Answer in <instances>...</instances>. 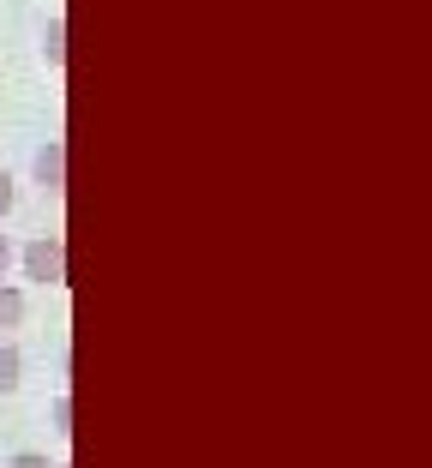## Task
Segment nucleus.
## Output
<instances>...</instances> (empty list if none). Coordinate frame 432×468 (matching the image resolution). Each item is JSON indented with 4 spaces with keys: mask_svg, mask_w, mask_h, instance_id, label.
<instances>
[{
    "mask_svg": "<svg viewBox=\"0 0 432 468\" xmlns=\"http://www.w3.org/2000/svg\"><path fill=\"white\" fill-rule=\"evenodd\" d=\"M25 276L42 282V289H60L67 282V247H60V234H37L25 247Z\"/></svg>",
    "mask_w": 432,
    "mask_h": 468,
    "instance_id": "nucleus-1",
    "label": "nucleus"
},
{
    "mask_svg": "<svg viewBox=\"0 0 432 468\" xmlns=\"http://www.w3.org/2000/svg\"><path fill=\"white\" fill-rule=\"evenodd\" d=\"M37 180L48 186V193L67 186V144H60V138H48V144L37 151Z\"/></svg>",
    "mask_w": 432,
    "mask_h": 468,
    "instance_id": "nucleus-2",
    "label": "nucleus"
},
{
    "mask_svg": "<svg viewBox=\"0 0 432 468\" xmlns=\"http://www.w3.org/2000/svg\"><path fill=\"white\" fill-rule=\"evenodd\" d=\"M42 60H48V67H60V60H67V18H48V25H42Z\"/></svg>",
    "mask_w": 432,
    "mask_h": 468,
    "instance_id": "nucleus-3",
    "label": "nucleus"
},
{
    "mask_svg": "<svg viewBox=\"0 0 432 468\" xmlns=\"http://www.w3.org/2000/svg\"><path fill=\"white\" fill-rule=\"evenodd\" d=\"M18 372H25V355H18L13 343H0V397H13V390L25 385V378H18Z\"/></svg>",
    "mask_w": 432,
    "mask_h": 468,
    "instance_id": "nucleus-4",
    "label": "nucleus"
},
{
    "mask_svg": "<svg viewBox=\"0 0 432 468\" xmlns=\"http://www.w3.org/2000/svg\"><path fill=\"white\" fill-rule=\"evenodd\" d=\"M18 318H25V289L0 282V331H18Z\"/></svg>",
    "mask_w": 432,
    "mask_h": 468,
    "instance_id": "nucleus-5",
    "label": "nucleus"
},
{
    "mask_svg": "<svg viewBox=\"0 0 432 468\" xmlns=\"http://www.w3.org/2000/svg\"><path fill=\"white\" fill-rule=\"evenodd\" d=\"M48 420H55V432H60V439L72 432V397H67V390L55 397V409H48Z\"/></svg>",
    "mask_w": 432,
    "mask_h": 468,
    "instance_id": "nucleus-6",
    "label": "nucleus"
},
{
    "mask_svg": "<svg viewBox=\"0 0 432 468\" xmlns=\"http://www.w3.org/2000/svg\"><path fill=\"white\" fill-rule=\"evenodd\" d=\"M6 468H60V463H48V456H37V451H18Z\"/></svg>",
    "mask_w": 432,
    "mask_h": 468,
    "instance_id": "nucleus-7",
    "label": "nucleus"
},
{
    "mask_svg": "<svg viewBox=\"0 0 432 468\" xmlns=\"http://www.w3.org/2000/svg\"><path fill=\"white\" fill-rule=\"evenodd\" d=\"M6 210H13V175L0 168V217H6Z\"/></svg>",
    "mask_w": 432,
    "mask_h": 468,
    "instance_id": "nucleus-8",
    "label": "nucleus"
},
{
    "mask_svg": "<svg viewBox=\"0 0 432 468\" xmlns=\"http://www.w3.org/2000/svg\"><path fill=\"white\" fill-rule=\"evenodd\" d=\"M6 264H13V240L0 234V282H6Z\"/></svg>",
    "mask_w": 432,
    "mask_h": 468,
    "instance_id": "nucleus-9",
    "label": "nucleus"
}]
</instances>
